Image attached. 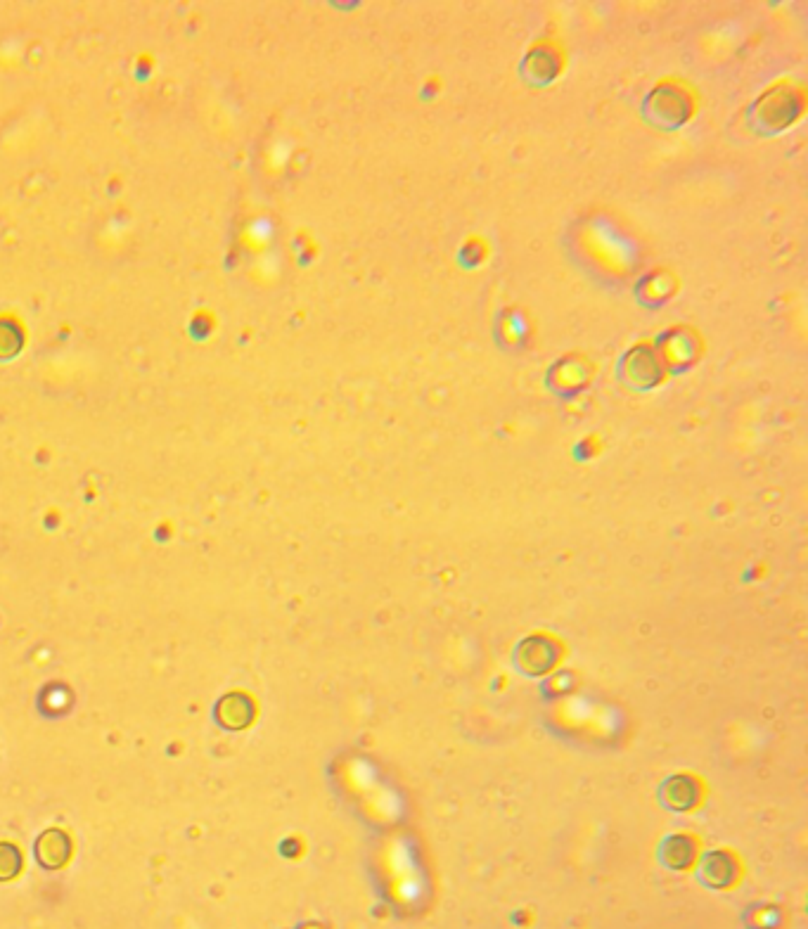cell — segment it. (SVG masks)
Returning <instances> with one entry per match:
<instances>
[{
  "instance_id": "6da1fadb",
  "label": "cell",
  "mask_w": 808,
  "mask_h": 929,
  "mask_svg": "<svg viewBox=\"0 0 808 929\" xmlns=\"http://www.w3.org/2000/svg\"><path fill=\"white\" fill-rule=\"evenodd\" d=\"M36 858L43 868H62L72 858V839L60 828H50L36 839Z\"/></svg>"
},
{
  "instance_id": "3957f363",
  "label": "cell",
  "mask_w": 808,
  "mask_h": 929,
  "mask_svg": "<svg viewBox=\"0 0 808 929\" xmlns=\"http://www.w3.org/2000/svg\"><path fill=\"white\" fill-rule=\"evenodd\" d=\"M22 870V851L15 844L0 842V880H12Z\"/></svg>"
},
{
  "instance_id": "7a4b0ae2",
  "label": "cell",
  "mask_w": 808,
  "mask_h": 929,
  "mask_svg": "<svg viewBox=\"0 0 808 929\" xmlns=\"http://www.w3.org/2000/svg\"><path fill=\"white\" fill-rule=\"evenodd\" d=\"M216 719L223 728H228V730L247 728L254 719L252 700H249V697H245L242 693H233V695L221 697V700H218V704H216Z\"/></svg>"
}]
</instances>
